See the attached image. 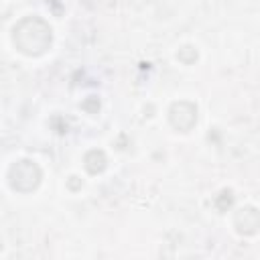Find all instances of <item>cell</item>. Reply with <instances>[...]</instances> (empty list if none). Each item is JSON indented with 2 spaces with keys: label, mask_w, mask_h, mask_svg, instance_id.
Here are the masks:
<instances>
[{
  "label": "cell",
  "mask_w": 260,
  "mask_h": 260,
  "mask_svg": "<svg viewBox=\"0 0 260 260\" xmlns=\"http://www.w3.org/2000/svg\"><path fill=\"white\" fill-rule=\"evenodd\" d=\"M12 41L20 53L28 57H39L51 47L53 32L51 26L41 16H26L14 26Z\"/></svg>",
  "instance_id": "obj_1"
},
{
  "label": "cell",
  "mask_w": 260,
  "mask_h": 260,
  "mask_svg": "<svg viewBox=\"0 0 260 260\" xmlns=\"http://www.w3.org/2000/svg\"><path fill=\"white\" fill-rule=\"evenodd\" d=\"M8 183L18 193L35 191L39 187V183H41V169H39V165L28 160V158L16 160L8 169Z\"/></svg>",
  "instance_id": "obj_2"
},
{
  "label": "cell",
  "mask_w": 260,
  "mask_h": 260,
  "mask_svg": "<svg viewBox=\"0 0 260 260\" xmlns=\"http://www.w3.org/2000/svg\"><path fill=\"white\" fill-rule=\"evenodd\" d=\"M169 122L179 132H189L197 122V106L191 102H175L169 110Z\"/></svg>",
  "instance_id": "obj_3"
},
{
  "label": "cell",
  "mask_w": 260,
  "mask_h": 260,
  "mask_svg": "<svg viewBox=\"0 0 260 260\" xmlns=\"http://www.w3.org/2000/svg\"><path fill=\"white\" fill-rule=\"evenodd\" d=\"M234 225L242 236H252L260 230V211L252 205H246L236 211L234 215Z\"/></svg>",
  "instance_id": "obj_4"
},
{
  "label": "cell",
  "mask_w": 260,
  "mask_h": 260,
  "mask_svg": "<svg viewBox=\"0 0 260 260\" xmlns=\"http://www.w3.org/2000/svg\"><path fill=\"white\" fill-rule=\"evenodd\" d=\"M83 165H85L87 173H91V175H98V173H102V171L106 169V165H108V158H106V154H104L102 150L93 148V150H89V152L83 156Z\"/></svg>",
  "instance_id": "obj_5"
},
{
  "label": "cell",
  "mask_w": 260,
  "mask_h": 260,
  "mask_svg": "<svg viewBox=\"0 0 260 260\" xmlns=\"http://www.w3.org/2000/svg\"><path fill=\"white\" fill-rule=\"evenodd\" d=\"M215 209L217 211H228L230 207H232V203H234V193L230 191V189H223L217 197H215Z\"/></svg>",
  "instance_id": "obj_6"
},
{
  "label": "cell",
  "mask_w": 260,
  "mask_h": 260,
  "mask_svg": "<svg viewBox=\"0 0 260 260\" xmlns=\"http://www.w3.org/2000/svg\"><path fill=\"white\" fill-rule=\"evenodd\" d=\"M177 57H179V61H183L185 65H191V63H195V61H197V51H195V47L185 45V47H181V49H179Z\"/></svg>",
  "instance_id": "obj_7"
},
{
  "label": "cell",
  "mask_w": 260,
  "mask_h": 260,
  "mask_svg": "<svg viewBox=\"0 0 260 260\" xmlns=\"http://www.w3.org/2000/svg\"><path fill=\"white\" fill-rule=\"evenodd\" d=\"M81 187V181L77 177H69V189H79Z\"/></svg>",
  "instance_id": "obj_8"
}]
</instances>
